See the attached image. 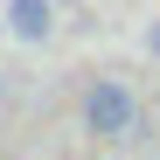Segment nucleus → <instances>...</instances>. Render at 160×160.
<instances>
[{
    "instance_id": "obj_1",
    "label": "nucleus",
    "mask_w": 160,
    "mask_h": 160,
    "mask_svg": "<svg viewBox=\"0 0 160 160\" xmlns=\"http://www.w3.org/2000/svg\"><path fill=\"white\" fill-rule=\"evenodd\" d=\"M84 125L98 139H132V132H139V98H132L118 77H98L84 91Z\"/></svg>"
},
{
    "instance_id": "obj_2",
    "label": "nucleus",
    "mask_w": 160,
    "mask_h": 160,
    "mask_svg": "<svg viewBox=\"0 0 160 160\" xmlns=\"http://www.w3.org/2000/svg\"><path fill=\"white\" fill-rule=\"evenodd\" d=\"M49 14H56L49 0H7V35L14 42H42L49 35Z\"/></svg>"
}]
</instances>
